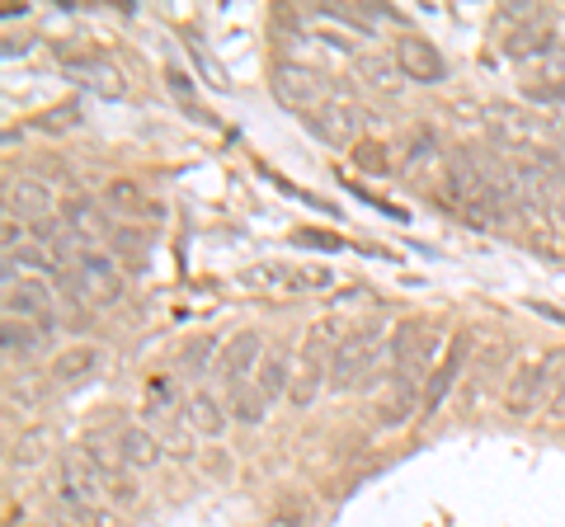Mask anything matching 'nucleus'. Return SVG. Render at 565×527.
I'll return each instance as SVG.
<instances>
[{
    "instance_id": "f257e3e1",
    "label": "nucleus",
    "mask_w": 565,
    "mask_h": 527,
    "mask_svg": "<svg viewBox=\"0 0 565 527\" xmlns=\"http://www.w3.org/2000/svg\"><path fill=\"white\" fill-rule=\"evenodd\" d=\"M386 348H392V363H396V381L424 396V386H429V363H434V348H438L434 321H424V315L401 321L392 330V344Z\"/></svg>"
},
{
    "instance_id": "f03ea898",
    "label": "nucleus",
    "mask_w": 565,
    "mask_h": 527,
    "mask_svg": "<svg viewBox=\"0 0 565 527\" xmlns=\"http://www.w3.org/2000/svg\"><path fill=\"white\" fill-rule=\"evenodd\" d=\"M62 288L71 292V302H81V306H114L122 297V273L109 255L85 250V259L62 278Z\"/></svg>"
},
{
    "instance_id": "7ed1b4c3",
    "label": "nucleus",
    "mask_w": 565,
    "mask_h": 527,
    "mask_svg": "<svg viewBox=\"0 0 565 527\" xmlns=\"http://www.w3.org/2000/svg\"><path fill=\"white\" fill-rule=\"evenodd\" d=\"M377 340H382V330L367 325V330H353V335H344L334 344V363H330L334 391H353V386H363L373 377V363H377V348H382Z\"/></svg>"
},
{
    "instance_id": "20e7f679",
    "label": "nucleus",
    "mask_w": 565,
    "mask_h": 527,
    "mask_svg": "<svg viewBox=\"0 0 565 527\" xmlns=\"http://www.w3.org/2000/svg\"><path fill=\"white\" fill-rule=\"evenodd\" d=\"M274 99L292 114H316L326 109V76L302 62H278L274 66Z\"/></svg>"
},
{
    "instance_id": "39448f33",
    "label": "nucleus",
    "mask_w": 565,
    "mask_h": 527,
    "mask_svg": "<svg viewBox=\"0 0 565 527\" xmlns=\"http://www.w3.org/2000/svg\"><path fill=\"white\" fill-rule=\"evenodd\" d=\"M52 288L39 283V278H14L6 288V321H24V325H39L43 335L52 330Z\"/></svg>"
},
{
    "instance_id": "423d86ee",
    "label": "nucleus",
    "mask_w": 565,
    "mask_h": 527,
    "mask_svg": "<svg viewBox=\"0 0 565 527\" xmlns=\"http://www.w3.org/2000/svg\"><path fill=\"white\" fill-rule=\"evenodd\" d=\"M104 495H109V490H104V476L95 471L90 456H85V452H66V456H62V466H57V499L99 508Z\"/></svg>"
},
{
    "instance_id": "0eeeda50",
    "label": "nucleus",
    "mask_w": 565,
    "mask_h": 527,
    "mask_svg": "<svg viewBox=\"0 0 565 527\" xmlns=\"http://www.w3.org/2000/svg\"><path fill=\"white\" fill-rule=\"evenodd\" d=\"M259 363H264V340H259V330H241V335H232L222 344V358H217V377L232 386H245V381H255L259 373Z\"/></svg>"
},
{
    "instance_id": "6e6552de",
    "label": "nucleus",
    "mask_w": 565,
    "mask_h": 527,
    "mask_svg": "<svg viewBox=\"0 0 565 527\" xmlns=\"http://www.w3.org/2000/svg\"><path fill=\"white\" fill-rule=\"evenodd\" d=\"M396 66L405 80H419V85H438L448 80V62L438 57V47L429 39H415V33H405L396 43Z\"/></svg>"
},
{
    "instance_id": "1a4fd4ad",
    "label": "nucleus",
    "mask_w": 565,
    "mask_h": 527,
    "mask_svg": "<svg viewBox=\"0 0 565 527\" xmlns=\"http://www.w3.org/2000/svg\"><path fill=\"white\" fill-rule=\"evenodd\" d=\"M99 367H104V354H99V348H95V344H76V348H62V354L52 358L47 381H57L62 391H76V386L95 381Z\"/></svg>"
},
{
    "instance_id": "9d476101",
    "label": "nucleus",
    "mask_w": 565,
    "mask_h": 527,
    "mask_svg": "<svg viewBox=\"0 0 565 527\" xmlns=\"http://www.w3.org/2000/svg\"><path fill=\"white\" fill-rule=\"evenodd\" d=\"M52 203H57V193H52L43 180H10L6 184V213L20 217V222H47Z\"/></svg>"
},
{
    "instance_id": "9b49d317",
    "label": "nucleus",
    "mask_w": 565,
    "mask_h": 527,
    "mask_svg": "<svg viewBox=\"0 0 565 527\" xmlns=\"http://www.w3.org/2000/svg\"><path fill=\"white\" fill-rule=\"evenodd\" d=\"M307 128L330 147H353V137H359V109L334 99V104H326V109H316L307 118Z\"/></svg>"
},
{
    "instance_id": "f8f14e48",
    "label": "nucleus",
    "mask_w": 565,
    "mask_h": 527,
    "mask_svg": "<svg viewBox=\"0 0 565 527\" xmlns=\"http://www.w3.org/2000/svg\"><path fill=\"white\" fill-rule=\"evenodd\" d=\"M118 438V456H122V466H137V471H151L156 462H161V443L147 433V429H137V424H118L114 429Z\"/></svg>"
},
{
    "instance_id": "ddd939ff",
    "label": "nucleus",
    "mask_w": 565,
    "mask_h": 527,
    "mask_svg": "<svg viewBox=\"0 0 565 527\" xmlns=\"http://www.w3.org/2000/svg\"><path fill=\"white\" fill-rule=\"evenodd\" d=\"M250 386H255V391H259L264 400H269V406H274V400H278L282 391H292V358H288V348H269Z\"/></svg>"
},
{
    "instance_id": "4468645a",
    "label": "nucleus",
    "mask_w": 565,
    "mask_h": 527,
    "mask_svg": "<svg viewBox=\"0 0 565 527\" xmlns=\"http://www.w3.org/2000/svg\"><path fill=\"white\" fill-rule=\"evenodd\" d=\"M504 52L514 62H527V57H546L552 52V20H533V24H519V29H509V39H504Z\"/></svg>"
},
{
    "instance_id": "2eb2a0df",
    "label": "nucleus",
    "mask_w": 565,
    "mask_h": 527,
    "mask_svg": "<svg viewBox=\"0 0 565 527\" xmlns=\"http://www.w3.org/2000/svg\"><path fill=\"white\" fill-rule=\"evenodd\" d=\"M546 396V381H542V358L537 363H523L514 377H509V391H504V406L514 415H527Z\"/></svg>"
},
{
    "instance_id": "dca6fc26",
    "label": "nucleus",
    "mask_w": 565,
    "mask_h": 527,
    "mask_svg": "<svg viewBox=\"0 0 565 527\" xmlns=\"http://www.w3.org/2000/svg\"><path fill=\"white\" fill-rule=\"evenodd\" d=\"M104 203H109L114 213H122V217H141V222L161 217V203L147 198V189H137L132 180H114L109 193H104Z\"/></svg>"
},
{
    "instance_id": "f3484780",
    "label": "nucleus",
    "mask_w": 565,
    "mask_h": 527,
    "mask_svg": "<svg viewBox=\"0 0 565 527\" xmlns=\"http://www.w3.org/2000/svg\"><path fill=\"white\" fill-rule=\"evenodd\" d=\"M467 335H457L452 340V348H448V358H444V367L429 377V386H424V410H438L444 406V396L452 391V381H457V373H462V363H467Z\"/></svg>"
},
{
    "instance_id": "a211bd4d",
    "label": "nucleus",
    "mask_w": 565,
    "mask_h": 527,
    "mask_svg": "<svg viewBox=\"0 0 565 527\" xmlns=\"http://www.w3.org/2000/svg\"><path fill=\"white\" fill-rule=\"evenodd\" d=\"M180 415H184V424L193 429V433H207V438H217L222 429H226V410H222V400H212L207 391H193L184 406H180Z\"/></svg>"
},
{
    "instance_id": "6ab92c4d",
    "label": "nucleus",
    "mask_w": 565,
    "mask_h": 527,
    "mask_svg": "<svg viewBox=\"0 0 565 527\" xmlns=\"http://www.w3.org/2000/svg\"><path fill=\"white\" fill-rule=\"evenodd\" d=\"M62 217H66V226H71V232H76L85 245L109 236V222H104V213H99L90 198H66V203H62Z\"/></svg>"
},
{
    "instance_id": "aec40b11",
    "label": "nucleus",
    "mask_w": 565,
    "mask_h": 527,
    "mask_svg": "<svg viewBox=\"0 0 565 527\" xmlns=\"http://www.w3.org/2000/svg\"><path fill=\"white\" fill-rule=\"evenodd\" d=\"M71 72L76 76H85V85H90L95 95H104V99H122L128 95V85H122V76L114 72V66H104V62H71Z\"/></svg>"
},
{
    "instance_id": "412c9836",
    "label": "nucleus",
    "mask_w": 565,
    "mask_h": 527,
    "mask_svg": "<svg viewBox=\"0 0 565 527\" xmlns=\"http://www.w3.org/2000/svg\"><path fill=\"white\" fill-rule=\"evenodd\" d=\"M359 76L373 85V90H382V95H396L401 85H405L396 57H359Z\"/></svg>"
},
{
    "instance_id": "4be33fe9",
    "label": "nucleus",
    "mask_w": 565,
    "mask_h": 527,
    "mask_svg": "<svg viewBox=\"0 0 565 527\" xmlns=\"http://www.w3.org/2000/svg\"><path fill=\"white\" fill-rule=\"evenodd\" d=\"M43 330L39 325H24V321H6V354H20V358H33L43 348Z\"/></svg>"
},
{
    "instance_id": "5701e85b",
    "label": "nucleus",
    "mask_w": 565,
    "mask_h": 527,
    "mask_svg": "<svg viewBox=\"0 0 565 527\" xmlns=\"http://www.w3.org/2000/svg\"><path fill=\"white\" fill-rule=\"evenodd\" d=\"M217 358H222V344L212 340V335H203V340H193V344H184V354H180V363H184V373H207V367H217Z\"/></svg>"
},
{
    "instance_id": "b1692460",
    "label": "nucleus",
    "mask_w": 565,
    "mask_h": 527,
    "mask_svg": "<svg viewBox=\"0 0 565 527\" xmlns=\"http://www.w3.org/2000/svg\"><path fill=\"white\" fill-rule=\"evenodd\" d=\"M232 415L241 419V424H264V415H269V400H264L250 381L236 386V396H232Z\"/></svg>"
},
{
    "instance_id": "393cba45",
    "label": "nucleus",
    "mask_w": 565,
    "mask_h": 527,
    "mask_svg": "<svg viewBox=\"0 0 565 527\" xmlns=\"http://www.w3.org/2000/svg\"><path fill=\"white\" fill-rule=\"evenodd\" d=\"M47 443H52V433H47V429H29V433H20V443L10 448V462H14V466H33V462H43Z\"/></svg>"
},
{
    "instance_id": "a878e982",
    "label": "nucleus",
    "mask_w": 565,
    "mask_h": 527,
    "mask_svg": "<svg viewBox=\"0 0 565 527\" xmlns=\"http://www.w3.org/2000/svg\"><path fill=\"white\" fill-rule=\"evenodd\" d=\"M189 52H193V62H199V72L207 76L212 90H232V76H226V66H222L217 57H212V52H207L199 39H189Z\"/></svg>"
},
{
    "instance_id": "bb28decb",
    "label": "nucleus",
    "mask_w": 565,
    "mask_h": 527,
    "mask_svg": "<svg viewBox=\"0 0 565 527\" xmlns=\"http://www.w3.org/2000/svg\"><path fill=\"white\" fill-rule=\"evenodd\" d=\"M311 523V499L307 495H282L274 508V527H307Z\"/></svg>"
},
{
    "instance_id": "cd10ccee",
    "label": "nucleus",
    "mask_w": 565,
    "mask_h": 527,
    "mask_svg": "<svg viewBox=\"0 0 565 527\" xmlns=\"http://www.w3.org/2000/svg\"><path fill=\"white\" fill-rule=\"evenodd\" d=\"M523 95L537 99V104H561L565 99V76H533L523 85Z\"/></svg>"
},
{
    "instance_id": "c85d7f7f",
    "label": "nucleus",
    "mask_w": 565,
    "mask_h": 527,
    "mask_svg": "<svg viewBox=\"0 0 565 527\" xmlns=\"http://www.w3.org/2000/svg\"><path fill=\"white\" fill-rule=\"evenodd\" d=\"M353 165L367 170V174H386V170H392V161H386V147H382V142H359V147H353Z\"/></svg>"
},
{
    "instance_id": "c756f323",
    "label": "nucleus",
    "mask_w": 565,
    "mask_h": 527,
    "mask_svg": "<svg viewBox=\"0 0 565 527\" xmlns=\"http://www.w3.org/2000/svg\"><path fill=\"white\" fill-rule=\"evenodd\" d=\"M104 490H109V499H114L118 508H137V504H141V490H137V481H128V476H122V471H118V476H109V485H104Z\"/></svg>"
},
{
    "instance_id": "7c9ffc66",
    "label": "nucleus",
    "mask_w": 565,
    "mask_h": 527,
    "mask_svg": "<svg viewBox=\"0 0 565 527\" xmlns=\"http://www.w3.org/2000/svg\"><path fill=\"white\" fill-rule=\"evenodd\" d=\"M29 240H33V232H24V222L6 213V222H0V245H6V255H14V250H20V245H29Z\"/></svg>"
},
{
    "instance_id": "2f4dec72",
    "label": "nucleus",
    "mask_w": 565,
    "mask_h": 527,
    "mask_svg": "<svg viewBox=\"0 0 565 527\" xmlns=\"http://www.w3.org/2000/svg\"><path fill=\"white\" fill-rule=\"evenodd\" d=\"M147 396H151V410H170V406H174V386H170V377H156V381L147 386Z\"/></svg>"
},
{
    "instance_id": "473e14b6",
    "label": "nucleus",
    "mask_w": 565,
    "mask_h": 527,
    "mask_svg": "<svg viewBox=\"0 0 565 527\" xmlns=\"http://www.w3.org/2000/svg\"><path fill=\"white\" fill-rule=\"evenodd\" d=\"M330 283H334L330 269H307V273H292L288 278V288H330Z\"/></svg>"
},
{
    "instance_id": "72a5a7b5",
    "label": "nucleus",
    "mask_w": 565,
    "mask_h": 527,
    "mask_svg": "<svg viewBox=\"0 0 565 527\" xmlns=\"http://www.w3.org/2000/svg\"><path fill=\"white\" fill-rule=\"evenodd\" d=\"M166 80H170V90H174V95H180V99L189 104V95H193V80H189L184 72H174V66H170V72H166Z\"/></svg>"
},
{
    "instance_id": "f704fd0d",
    "label": "nucleus",
    "mask_w": 565,
    "mask_h": 527,
    "mask_svg": "<svg viewBox=\"0 0 565 527\" xmlns=\"http://www.w3.org/2000/svg\"><path fill=\"white\" fill-rule=\"evenodd\" d=\"M71 122H76V109H62V114L52 109V114H43V128H47V132H57V128H71Z\"/></svg>"
},
{
    "instance_id": "c9c22d12",
    "label": "nucleus",
    "mask_w": 565,
    "mask_h": 527,
    "mask_svg": "<svg viewBox=\"0 0 565 527\" xmlns=\"http://www.w3.org/2000/svg\"><path fill=\"white\" fill-rule=\"evenodd\" d=\"M546 410H552V419H565V381L556 386V396H552V406Z\"/></svg>"
},
{
    "instance_id": "e433bc0d",
    "label": "nucleus",
    "mask_w": 565,
    "mask_h": 527,
    "mask_svg": "<svg viewBox=\"0 0 565 527\" xmlns=\"http://www.w3.org/2000/svg\"><path fill=\"white\" fill-rule=\"evenodd\" d=\"M546 222H552L556 232H561V240H565V213H561V207H552V203H546Z\"/></svg>"
},
{
    "instance_id": "4c0bfd02",
    "label": "nucleus",
    "mask_w": 565,
    "mask_h": 527,
    "mask_svg": "<svg viewBox=\"0 0 565 527\" xmlns=\"http://www.w3.org/2000/svg\"><path fill=\"white\" fill-rule=\"evenodd\" d=\"M561 137H565V118H561Z\"/></svg>"
}]
</instances>
